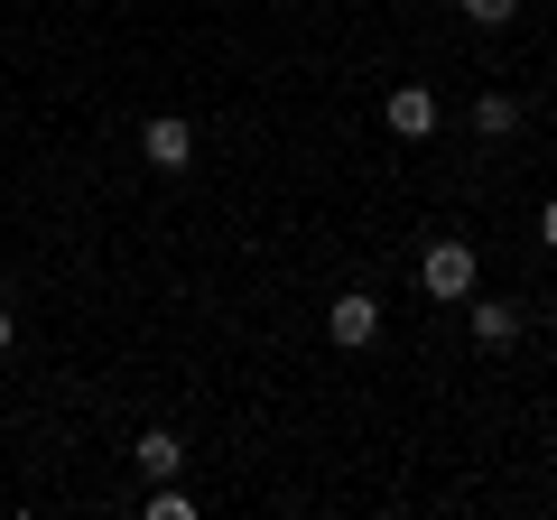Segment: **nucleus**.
<instances>
[{
  "instance_id": "nucleus-1",
  "label": "nucleus",
  "mask_w": 557,
  "mask_h": 520,
  "mask_svg": "<svg viewBox=\"0 0 557 520\" xmlns=\"http://www.w3.org/2000/svg\"><path fill=\"white\" fill-rule=\"evenodd\" d=\"M474 270H483V260H474V242H465V233H446V242H428V260H418V288L456 307V298H474Z\"/></svg>"
},
{
  "instance_id": "nucleus-2",
  "label": "nucleus",
  "mask_w": 557,
  "mask_h": 520,
  "mask_svg": "<svg viewBox=\"0 0 557 520\" xmlns=\"http://www.w3.org/2000/svg\"><path fill=\"white\" fill-rule=\"evenodd\" d=\"M139 159L159 168V177H186V168H196V131H186L177 112H159V121H139Z\"/></svg>"
},
{
  "instance_id": "nucleus-3",
  "label": "nucleus",
  "mask_w": 557,
  "mask_h": 520,
  "mask_svg": "<svg viewBox=\"0 0 557 520\" xmlns=\"http://www.w3.org/2000/svg\"><path fill=\"white\" fill-rule=\"evenodd\" d=\"M325 335H335L344 354H362V344L381 335V298H372V288H344V298L325 307Z\"/></svg>"
},
{
  "instance_id": "nucleus-4",
  "label": "nucleus",
  "mask_w": 557,
  "mask_h": 520,
  "mask_svg": "<svg viewBox=\"0 0 557 520\" xmlns=\"http://www.w3.org/2000/svg\"><path fill=\"white\" fill-rule=\"evenodd\" d=\"M465 325H474V344L483 354H502V344H520V298H465Z\"/></svg>"
},
{
  "instance_id": "nucleus-5",
  "label": "nucleus",
  "mask_w": 557,
  "mask_h": 520,
  "mask_svg": "<svg viewBox=\"0 0 557 520\" xmlns=\"http://www.w3.org/2000/svg\"><path fill=\"white\" fill-rule=\"evenodd\" d=\"M391 131L399 140H428V131H437V94H428V84H391Z\"/></svg>"
},
{
  "instance_id": "nucleus-6",
  "label": "nucleus",
  "mask_w": 557,
  "mask_h": 520,
  "mask_svg": "<svg viewBox=\"0 0 557 520\" xmlns=\"http://www.w3.org/2000/svg\"><path fill=\"white\" fill-rule=\"evenodd\" d=\"M131 465H139V474H149V483H168V474H177V465H186V446H177V428H149V437L131 446Z\"/></svg>"
},
{
  "instance_id": "nucleus-7",
  "label": "nucleus",
  "mask_w": 557,
  "mask_h": 520,
  "mask_svg": "<svg viewBox=\"0 0 557 520\" xmlns=\"http://www.w3.org/2000/svg\"><path fill=\"white\" fill-rule=\"evenodd\" d=\"M474 131H483V140H511V131H520V94H483L474 102Z\"/></svg>"
},
{
  "instance_id": "nucleus-8",
  "label": "nucleus",
  "mask_w": 557,
  "mask_h": 520,
  "mask_svg": "<svg viewBox=\"0 0 557 520\" xmlns=\"http://www.w3.org/2000/svg\"><path fill=\"white\" fill-rule=\"evenodd\" d=\"M149 520H196V502L177 493V474H168V483H149Z\"/></svg>"
},
{
  "instance_id": "nucleus-9",
  "label": "nucleus",
  "mask_w": 557,
  "mask_h": 520,
  "mask_svg": "<svg viewBox=\"0 0 557 520\" xmlns=\"http://www.w3.org/2000/svg\"><path fill=\"white\" fill-rule=\"evenodd\" d=\"M456 10H465L474 28H511V20H520V0H456Z\"/></svg>"
},
{
  "instance_id": "nucleus-10",
  "label": "nucleus",
  "mask_w": 557,
  "mask_h": 520,
  "mask_svg": "<svg viewBox=\"0 0 557 520\" xmlns=\"http://www.w3.org/2000/svg\"><path fill=\"white\" fill-rule=\"evenodd\" d=\"M539 251H557V196L539 205Z\"/></svg>"
},
{
  "instance_id": "nucleus-11",
  "label": "nucleus",
  "mask_w": 557,
  "mask_h": 520,
  "mask_svg": "<svg viewBox=\"0 0 557 520\" xmlns=\"http://www.w3.org/2000/svg\"><path fill=\"white\" fill-rule=\"evenodd\" d=\"M10 344H20V317H10V307H0V354H10Z\"/></svg>"
}]
</instances>
